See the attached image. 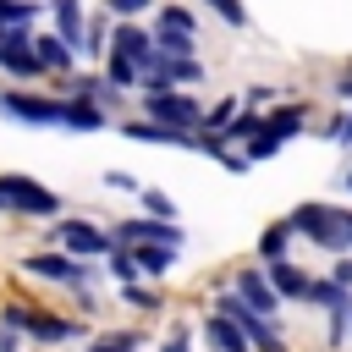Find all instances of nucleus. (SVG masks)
Masks as SVG:
<instances>
[{"label": "nucleus", "instance_id": "obj_10", "mask_svg": "<svg viewBox=\"0 0 352 352\" xmlns=\"http://www.w3.org/2000/svg\"><path fill=\"white\" fill-rule=\"evenodd\" d=\"M110 55H126V60L143 66V77H148V66H154V38H148L143 28H132V22H121L116 38H110Z\"/></svg>", "mask_w": 352, "mask_h": 352}, {"label": "nucleus", "instance_id": "obj_20", "mask_svg": "<svg viewBox=\"0 0 352 352\" xmlns=\"http://www.w3.org/2000/svg\"><path fill=\"white\" fill-rule=\"evenodd\" d=\"M297 126H302V110H297V104H286V110H275V116L264 121V132H270V138H280V143H286V138H297Z\"/></svg>", "mask_w": 352, "mask_h": 352}, {"label": "nucleus", "instance_id": "obj_14", "mask_svg": "<svg viewBox=\"0 0 352 352\" xmlns=\"http://www.w3.org/2000/svg\"><path fill=\"white\" fill-rule=\"evenodd\" d=\"M22 330H33L38 341H72V336H82V319H50V314H33L28 308V324Z\"/></svg>", "mask_w": 352, "mask_h": 352}, {"label": "nucleus", "instance_id": "obj_21", "mask_svg": "<svg viewBox=\"0 0 352 352\" xmlns=\"http://www.w3.org/2000/svg\"><path fill=\"white\" fill-rule=\"evenodd\" d=\"M138 77H143V66H132L126 55H110V60H104V82H121V88H126V82H138Z\"/></svg>", "mask_w": 352, "mask_h": 352}, {"label": "nucleus", "instance_id": "obj_30", "mask_svg": "<svg viewBox=\"0 0 352 352\" xmlns=\"http://www.w3.org/2000/svg\"><path fill=\"white\" fill-rule=\"evenodd\" d=\"M126 302H138V308H160V292H143V286H126Z\"/></svg>", "mask_w": 352, "mask_h": 352}, {"label": "nucleus", "instance_id": "obj_11", "mask_svg": "<svg viewBox=\"0 0 352 352\" xmlns=\"http://www.w3.org/2000/svg\"><path fill=\"white\" fill-rule=\"evenodd\" d=\"M204 341H209L214 352H253V341L242 336V324L226 319V314H209V319H204Z\"/></svg>", "mask_w": 352, "mask_h": 352}, {"label": "nucleus", "instance_id": "obj_27", "mask_svg": "<svg viewBox=\"0 0 352 352\" xmlns=\"http://www.w3.org/2000/svg\"><path fill=\"white\" fill-rule=\"evenodd\" d=\"M132 346H138V336H99L88 352H132Z\"/></svg>", "mask_w": 352, "mask_h": 352}, {"label": "nucleus", "instance_id": "obj_26", "mask_svg": "<svg viewBox=\"0 0 352 352\" xmlns=\"http://www.w3.org/2000/svg\"><path fill=\"white\" fill-rule=\"evenodd\" d=\"M148 6H154V0H104V11H110V16H121V22H132V16H138V11H148Z\"/></svg>", "mask_w": 352, "mask_h": 352}, {"label": "nucleus", "instance_id": "obj_1", "mask_svg": "<svg viewBox=\"0 0 352 352\" xmlns=\"http://www.w3.org/2000/svg\"><path fill=\"white\" fill-rule=\"evenodd\" d=\"M0 209L28 214V220H50V214H60V198L50 187H38L33 176H0Z\"/></svg>", "mask_w": 352, "mask_h": 352}, {"label": "nucleus", "instance_id": "obj_5", "mask_svg": "<svg viewBox=\"0 0 352 352\" xmlns=\"http://www.w3.org/2000/svg\"><path fill=\"white\" fill-rule=\"evenodd\" d=\"M143 110H148V121H160V126H176V132H187V126H204V110H198V99H182V94H143Z\"/></svg>", "mask_w": 352, "mask_h": 352}, {"label": "nucleus", "instance_id": "obj_12", "mask_svg": "<svg viewBox=\"0 0 352 352\" xmlns=\"http://www.w3.org/2000/svg\"><path fill=\"white\" fill-rule=\"evenodd\" d=\"M121 132H126V138H138V143H176V148H198V138H192V132L160 126V121H126Z\"/></svg>", "mask_w": 352, "mask_h": 352}, {"label": "nucleus", "instance_id": "obj_31", "mask_svg": "<svg viewBox=\"0 0 352 352\" xmlns=\"http://www.w3.org/2000/svg\"><path fill=\"white\" fill-rule=\"evenodd\" d=\"M165 352H192V336H187V324H176V330H170V341H165Z\"/></svg>", "mask_w": 352, "mask_h": 352}, {"label": "nucleus", "instance_id": "obj_19", "mask_svg": "<svg viewBox=\"0 0 352 352\" xmlns=\"http://www.w3.org/2000/svg\"><path fill=\"white\" fill-rule=\"evenodd\" d=\"M192 44L187 33H154V55H170V60H192Z\"/></svg>", "mask_w": 352, "mask_h": 352}, {"label": "nucleus", "instance_id": "obj_17", "mask_svg": "<svg viewBox=\"0 0 352 352\" xmlns=\"http://www.w3.org/2000/svg\"><path fill=\"white\" fill-rule=\"evenodd\" d=\"M292 236H297V231H292V220H275V226H270V231L258 236V253H264L270 264H280V258H286V242H292Z\"/></svg>", "mask_w": 352, "mask_h": 352}, {"label": "nucleus", "instance_id": "obj_7", "mask_svg": "<svg viewBox=\"0 0 352 352\" xmlns=\"http://www.w3.org/2000/svg\"><path fill=\"white\" fill-rule=\"evenodd\" d=\"M22 270L28 275H38V280H66V286H88V264H77L72 253H33V258H22Z\"/></svg>", "mask_w": 352, "mask_h": 352}, {"label": "nucleus", "instance_id": "obj_37", "mask_svg": "<svg viewBox=\"0 0 352 352\" xmlns=\"http://www.w3.org/2000/svg\"><path fill=\"white\" fill-rule=\"evenodd\" d=\"M346 132H352V116H346Z\"/></svg>", "mask_w": 352, "mask_h": 352}, {"label": "nucleus", "instance_id": "obj_28", "mask_svg": "<svg viewBox=\"0 0 352 352\" xmlns=\"http://www.w3.org/2000/svg\"><path fill=\"white\" fill-rule=\"evenodd\" d=\"M275 148H280V138H270V132H258V138L248 143V160H270Z\"/></svg>", "mask_w": 352, "mask_h": 352}, {"label": "nucleus", "instance_id": "obj_38", "mask_svg": "<svg viewBox=\"0 0 352 352\" xmlns=\"http://www.w3.org/2000/svg\"><path fill=\"white\" fill-rule=\"evenodd\" d=\"M346 187H352V170H346Z\"/></svg>", "mask_w": 352, "mask_h": 352}, {"label": "nucleus", "instance_id": "obj_9", "mask_svg": "<svg viewBox=\"0 0 352 352\" xmlns=\"http://www.w3.org/2000/svg\"><path fill=\"white\" fill-rule=\"evenodd\" d=\"M0 66H6L11 77H33V72H44V60H38L33 38H28V28H11V33H0Z\"/></svg>", "mask_w": 352, "mask_h": 352}, {"label": "nucleus", "instance_id": "obj_25", "mask_svg": "<svg viewBox=\"0 0 352 352\" xmlns=\"http://www.w3.org/2000/svg\"><path fill=\"white\" fill-rule=\"evenodd\" d=\"M110 270H116V280H126V286H132V275H138L132 248H110Z\"/></svg>", "mask_w": 352, "mask_h": 352}, {"label": "nucleus", "instance_id": "obj_18", "mask_svg": "<svg viewBox=\"0 0 352 352\" xmlns=\"http://www.w3.org/2000/svg\"><path fill=\"white\" fill-rule=\"evenodd\" d=\"M132 258H138V270H143V275H154V280H160V275H170V264H176V248H154V242H148V248H138Z\"/></svg>", "mask_w": 352, "mask_h": 352}, {"label": "nucleus", "instance_id": "obj_13", "mask_svg": "<svg viewBox=\"0 0 352 352\" xmlns=\"http://www.w3.org/2000/svg\"><path fill=\"white\" fill-rule=\"evenodd\" d=\"M264 275H270L275 297H308V292H314V280H308V275H302L297 264H286V258H280V264H270Z\"/></svg>", "mask_w": 352, "mask_h": 352}, {"label": "nucleus", "instance_id": "obj_15", "mask_svg": "<svg viewBox=\"0 0 352 352\" xmlns=\"http://www.w3.org/2000/svg\"><path fill=\"white\" fill-rule=\"evenodd\" d=\"M50 11H55V38H66V44L77 50L82 33H88V28H82V6H77V0H50Z\"/></svg>", "mask_w": 352, "mask_h": 352}, {"label": "nucleus", "instance_id": "obj_2", "mask_svg": "<svg viewBox=\"0 0 352 352\" xmlns=\"http://www.w3.org/2000/svg\"><path fill=\"white\" fill-rule=\"evenodd\" d=\"M0 116L22 121V126H66V99H44V94H0Z\"/></svg>", "mask_w": 352, "mask_h": 352}, {"label": "nucleus", "instance_id": "obj_16", "mask_svg": "<svg viewBox=\"0 0 352 352\" xmlns=\"http://www.w3.org/2000/svg\"><path fill=\"white\" fill-rule=\"evenodd\" d=\"M33 50H38V60H44V72H72V60H77V50H72L66 38H55V33H44V38H33Z\"/></svg>", "mask_w": 352, "mask_h": 352}, {"label": "nucleus", "instance_id": "obj_3", "mask_svg": "<svg viewBox=\"0 0 352 352\" xmlns=\"http://www.w3.org/2000/svg\"><path fill=\"white\" fill-rule=\"evenodd\" d=\"M286 220H292L297 236H308V242H319V248H336V253L346 248V242H341V209H330V204H297Z\"/></svg>", "mask_w": 352, "mask_h": 352}, {"label": "nucleus", "instance_id": "obj_6", "mask_svg": "<svg viewBox=\"0 0 352 352\" xmlns=\"http://www.w3.org/2000/svg\"><path fill=\"white\" fill-rule=\"evenodd\" d=\"M50 242H55L60 253H72V258H94V253H110V236H104L99 226H88V220H60V226L50 231Z\"/></svg>", "mask_w": 352, "mask_h": 352}, {"label": "nucleus", "instance_id": "obj_34", "mask_svg": "<svg viewBox=\"0 0 352 352\" xmlns=\"http://www.w3.org/2000/svg\"><path fill=\"white\" fill-rule=\"evenodd\" d=\"M341 242L352 248V209H341Z\"/></svg>", "mask_w": 352, "mask_h": 352}, {"label": "nucleus", "instance_id": "obj_36", "mask_svg": "<svg viewBox=\"0 0 352 352\" xmlns=\"http://www.w3.org/2000/svg\"><path fill=\"white\" fill-rule=\"evenodd\" d=\"M336 94H341V99H352V77H341V82H336Z\"/></svg>", "mask_w": 352, "mask_h": 352}, {"label": "nucleus", "instance_id": "obj_29", "mask_svg": "<svg viewBox=\"0 0 352 352\" xmlns=\"http://www.w3.org/2000/svg\"><path fill=\"white\" fill-rule=\"evenodd\" d=\"M330 280H336V286H341V292H346V286H352V253H341V258H336V264H330Z\"/></svg>", "mask_w": 352, "mask_h": 352}, {"label": "nucleus", "instance_id": "obj_24", "mask_svg": "<svg viewBox=\"0 0 352 352\" xmlns=\"http://www.w3.org/2000/svg\"><path fill=\"white\" fill-rule=\"evenodd\" d=\"M209 11H214L220 22H231V28H248V6H242V0H209Z\"/></svg>", "mask_w": 352, "mask_h": 352}, {"label": "nucleus", "instance_id": "obj_32", "mask_svg": "<svg viewBox=\"0 0 352 352\" xmlns=\"http://www.w3.org/2000/svg\"><path fill=\"white\" fill-rule=\"evenodd\" d=\"M82 50H88V55H99V50H104V28H99V22L82 33Z\"/></svg>", "mask_w": 352, "mask_h": 352}, {"label": "nucleus", "instance_id": "obj_8", "mask_svg": "<svg viewBox=\"0 0 352 352\" xmlns=\"http://www.w3.org/2000/svg\"><path fill=\"white\" fill-rule=\"evenodd\" d=\"M236 297H242V308L258 314V319H275V314H280V297H275V286H270L264 270H242V275H236Z\"/></svg>", "mask_w": 352, "mask_h": 352}, {"label": "nucleus", "instance_id": "obj_4", "mask_svg": "<svg viewBox=\"0 0 352 352\" xmlns=\"http://www.w3.org/2000/svg\"><path fill=\"white\" fill-rule=\"evenodd\" d=\"M182 248V226L176 220H116L110 226V248Z\"/></svg>", "mask_w": 352, "mask_h": 352}, {"label": "nucleus", "instance_id": "obj_22", "mask_svg": "<svg viewBox=\"0 0 352 352\" xmlns=\"http://www.w3.org/2000/svg\"><path fill=\"white\" fill-rule=\"evenodd\" d=\"M160 33H187V38H192V11L165 6V11H160Z\"/></svg>", "mask_w": 352, "mask_h": 352}, {"label": "nucleus", "instance_id": "obj_35", "mask_svg": "<svg viewBox=\"0 0 352 352\" xmlns=\"http://www.w3.org/2000/svg\"><path fill=\"white\" fill-rule=\"evenodd\" d=\"M0 352H16V330H0Z\"/></svg>", "mask_w": 352, "mask_h": 352}, {"label": "nucleus", "instance_id": "obj_33", "mask_svg": "<svg viewBox=\"0 0 352 352\" xmlns=\"http://www.w3.org/2000/svg\"><path fill=\"white\" fill-rule=\"evenodd\" d=\"M104 182H110V187H121V192H143V187H138V182H132V176H126V170H110V176H104Z\"/></svg>", "mask_w": 352, "mask_h": 352}, {"label": "nucleus", "instance_id": "obj_23", "mask_svg": "<svg viewBox=\"0 0 352 352\" xmlns=\"http://www.w3.org/2000/svg\"><path fill=\"white\" fill-rule=\"evenodd\" d=\"M138 198H143V209H148V214H160V220H176V204H170L160 187H143Z\"/></svg>", "mask_w": 352, "mask_h": 352}]
</instances>
